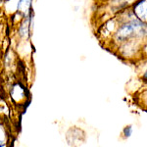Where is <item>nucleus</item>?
Segmentation results:
<instances>
[{"label":"nucleus","instance_id":"f257e3e1","mask_svg":"<svg viewBox=\"0 0 147 147\" xmlns=\"http://www.w3.org/2000/svg\"><path fill=\"white\" fill-rule=\"evenodd\" d=\"M125 134H127V136H129L130 134H131V127H127V129H125Z\"/></svg>","mask_w":147,"mask_h":147}]
</instances>
